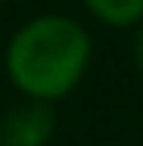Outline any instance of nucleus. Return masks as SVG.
I'll return each mask as SVG.
<instances>
[{
    "mask_svg": "<svg viewBox=\"0 0 143 146\" xmlns=\"http://www.w3.org/2000/svg\"><path fill=\"white\" fill-rule=\"evenodd\" d=\"M131 59H134L137 72H143V28L134 34V44H131Z\"/></svg>",
    "mask_w": 143,
    "mask_h": 146,
    "instance_id": "4",
    "label": "nucleus"
},
{
    "mask_svg": "<svg viewBox=\"0 0 143 146\" xmlns=\"http://www.w3.org/2000/svg\"><path fill=\"white\" fill-rule=\"evenodd\" d=\"M90 62V37L81 22L41 16L19 31L6 50V68L16 87L31 100H59L81 81Z\"/></svg>",
    "mask_w": 143,
    "mask_h": 146,
    "instance_id": "1",
    "label": "nucleus"
},
{
    "mask_svg": "<svg viewBox=\"0 0 143 146\" xmlns=\"http://www.w3.org/2000/svg\"><path fill=\"white\" fill-rule=\"evenodd\" d=\"M0 3H3V0H0Z\"/></svg>",
    "mask_w": 143,
    "mask_h": 146,
    "instance_id": "5",
    "label": "nucleus"
},
{
    "mask_svg": "<svg viewBox=\"0 0 143 146\" xmlns=\"http://www.w3.org/2000/svg\"><path fill=\"white\" fill-rule=\"evenodd\" d=\"M56 131V112L44 100H28L0 115V146H47Z\"/></svg>",
    "mask_w": 143,
    "mask_h": 146,
    "instance_id": "2",
    "label": "nucleus"
},
{
    "mask_svg": "<svg viewBox=\"0 0 143 146\" xmlns=\"http://www.w3.org/2000/svg\"><path fill=\"white\" fill-rule=\"evenodd\" d=\"M84 3L100 22L115 28H128L143 19V0H84Z\"/></svg>",
    "mask_w": 143,
    "mask_h": 146,
    "instance_id": "3",
    "label": "nucleus"
}]
</instances>
